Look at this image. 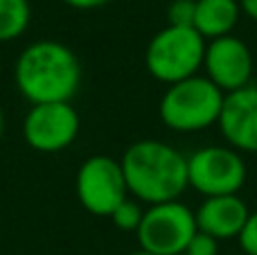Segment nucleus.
<instances>
[{
	"label": "nucleus",
	"mask_w": 257,
	"mask_h": 255,
	"mask_svg": "<svg viewBox=\"0 0 257 255\" xmlns=\"http://www.w3.org/2000/svg\"><path fill=\"white\" fill-rule=\"evenodd\" d=\"M246 176L244 156L228 145H208L187 156V185L203 199L239 194Z\"/></svg>",
	"instance_id": "5"
},
{
	"label": "nucleus",
	"mask_w": 257,
	"mask_h": 255,
	"mask_svg": "<svg viewBox=\"0 0 257 255\" xmlns=\"http://www.w3.org/2000/svg\"><path fill=\"white\" fill-rule=\"evenodd\" d=\"M239 7L241 14H246L250 21L257 23V0H239Z\"/></svg>",
	"instance_id": "19"
},
{
	"label": "nucleus",
	"mask_w": 257,
	"mask_h": 255,
	"mask_svg": "<svg viewBox=\"0 0 257 255\" xmlns=\"http://www.w3.org/2000/svg\"><path fill=\"white\" fill-rule=\"evenodd\" d=\"M75 194L90 215L111 217V212L128 199L120 161L106 154H95L81 161L75 174Z\"/></svg>",
	"instance_id": "7"
},
{
	"label": "nucleus",
	"mask_w": 257,
	"mask_h": 255,
	"mask_svg": "<svg viewBox=\"0 0 257 255\" xmlns=\"http://www.w3.org/2000/svg\"><path fill=\"white\" fill-rule=\"evenodd\" d=\"M32 21L30 0H0V43H12L27 32Z\"/></svg>",
	"instance_id": "13"
},
{
	"label": "nucleus",
	"mask_w": 257,
	"mask_h": 255,
	"mask_svg": "<svg viewBox=\"0 0 257 255\" xmlns=\"http://www.w3.org/2000/svg\"><path fill=\"white\" fill-rule=\"evenodd\" d=\"M203 70L205 77L223 95H228L250 86L255 72V59L246 41H241L235 34H228L221 39L208 41Z\"/></svg>",
	"instance_id": "9"
},
{
	"label": "nucleus",
	"mask_w": 257,
	"mask_h": 255,
	"mask_svg": "<svg viewBox=\"0 0 257 255\" xmlns=\"http://www.w3.org/2000/svg\"><path fill=\"white\" fill-rule=\"evenodd\" d=\"M228 147L239 154H257V86H246L223 97L217 122Z\"/></svg>",
	"instance_id": "10"
},
{
	"label": "nucleus",
	"mask_w": 257,
	"mask_h": 255,
	"mask_svg": "<svg viewBox=\"0 0 257 255\" xmlns=\"http://www.w3.org/2000/svg\"><path fill=\"white\" fill-rule=\"evenodd\" d=\"M126 255H151V253H147V251H142V248H138V251H133V253H126Z\"/></svg>",
	"instance_id": "21"
},
{
	"label": "nucleus",
	"mask_w": 257,
	"mask_h": 255,
	"mask_svg": "<svg viewBox=\"0 0 257 255\" xmlns=\"http://www.w3.org/2000/svg\"><path fill=\"white\" fill-rule=\"evenodd\" d=\"M208 41L194 27L167 25L149 39L145 50L147 72L165 86L201 75Z\"/></svg>",
	"instance_id": "4"
},
{
	"label": "nucleus",
	"mask_w": 257,
	"mask_h": 255,
	"mask_svg": "<svg viewBox=\"0 0 257 255\" xmlns=\"http://www.w3.org/2000/svg\"><path fill=\"white\" fill-rule=\"evenodd\" d=\"M248 215H250V210L239 194L208 197L194 210L196 228L201 233L214 237L217 242H228V239L239 237Z\"/></svg>",
	"instance_id": "11"
},
{
	"label": "nucleus",
	"mask_w": 257,
	"mask_h": 255,
	"mask_svg": "<svg viewBox=\"0 0 257 255\" xmlns=\"http://www.w3.org/2000/svg\"><path fill=\"white\" fill-rule=\"evenodd\" d=\"M196 14V0H172L167 7V21L169 25L176 27H192Z\"/></svg>",
	"instance_id": "15"
},
{
	"label": "nucleus",
	"mask_w": 257,
	"mask_h": 255,
	"mask_svg": "<svg viewBox=\"0 0 257 255\" xmlns=\"http://www.w3.org/2000/svg\"><path fill=\"white\" fill-rule=\"evenodd\" d=\"M79 129L81 117L70 102L32 104L23 120V138L39 154L66 152L77 140Z\"/></svg>",
	"instance_id": "8"
},
{
	"label": "nucleus",
	"mask_w": 257,
	"mask_h": 255,
	"mask_svg": "<svg viewBox=\"0 0 257 255\" xmlns=\"http://www.w3.org/2000/svg\"><path fill=\"white\" fill-rule=\"evenodd\" d=\"M196 230L194 210L176 199L147 206L136 237L142 251L151 255H181Z\"/></svg>",
	"instance_id": "6"
},
{
	"label": "nucleus",
	"mask_w": 257,
	"mask_h": 255,
	"mask_svg": "<svg viewBox=\"0 0 257 255\" xmlns=\"http://www.w3.org/2000/svg\"><path fill=\"white\" fill-rule=\"evenodd\" d=\"M142 217H145V210H142L140 201H136V199H131V197L124 199V201L111 212L113 226H115L117 230H122V233H138V228H140V224H142Z\"/></svg>",
	"instance_id": "14"
},
{
	"label": "nucleus",
	"mask_w": 257,
	"mask_h": 255,
	"mask_svg": "<svg viewBox=\"0 0 257 255\" xmlns=\"http://www.w3.org/2000/svg\"><path fill=\"white\" fill-rule=\"evenodd\" d=\"M14 84L30 104L72 102L81 86V61L61 41H32L14 63Z\"/></svg>",
	"instance_id": "1"
},
{
	"label": "nucleus",
	"mask_w": 257,
	"mask_h": 255,
	"mask_svg": "<svg viewBox=\"0 0 257 255\" xmlns=\"http://www.w3.org/2000/svg\"><path fill=\"white\" fill-rule=\"evenodd\" d=\"M128 197L147 206L176 201L187 185V156L156 138L128 145L120 158Z\"/></svg>",
	"instance_id": "2"
},
{
	"label": "nucleus",
	"mask_w": 257,
	"mask_h": 255,
	"mask_svg": "<svg viewBox=\"0 0 257 255\" xmlns=\"http://www.w3.org/2000/svg\"><path fill=\"white\" fill-rule=\"evenodd\" d=\"M3 136H5V113L0 108V140H3Z\"/></svg>",
	"instance_id": "20"
},
{
	"label": "nucleus",
	"mask_w": 257,
	"mask_h": 255,
	"mask_svg": "<svg viewBox=\"0 0 257 255\" xmlns=\"http://www.w3.org/2000/svg\"><path fill=\"white\" fill-rule=\"evenodd\" d=\"M237 242H239L241 251L246 255H257V210L248 215V219H246Z\"/></svg>",
	"instance_id": "16"
},
{
	"label": "nucleus",
	"mask_w": 257,
	"mask_h": 255,
	"mask_svg": "<svg viewBox=\"0 0 257 255\" xmlns=\"http://www.w3.org/2000/svg\"><path fill=\"white\" fill-rule=\"evenodd\" d=\"M241 16L239 0H196L194 30L205 41L232 34Z\"/></svg>",
	"instance_id": "12"
},
{
	"label": "nucleus",
	"mask_w": 257,
	"mask_h": 255,
	"mask_svg": "<svg viewBox=\"0 0 257 255\" xmlns=\"http://www.w3.org/2000/svg\"><path fill=\"white\" fill-rule=\"evenodd\" d=\"M219 244L221 242H217L214 237L196 230L194 237H192L190 244H187L185 253H190V255H219Z\"/></svg>",
	"instance_id": "17"
},
{
	"label": "nucleus",
	"mask_w": 257,
	"mask_h": 255,
	"mask_svg": "<svg viewBox=\"0 0 257 255\" xmlns=\"http://www.w3.org/2000/svg\"><path fill=\"white\" fill-rule=\"evenodd\" d=\"M61 3L72 9H79V12H90V9H99L108 5L111 0H61Z\"/></svg>",
	"instance_id": "18"
},
{
	"label": "nucleus",
	"mask_w": 257,
	"mask_h": 255,
	"mask_svg": "<svg viewBox=\"0 0 257 255\" xmlns=\"http://www.w3.org/2000/svg\"><path fill=\"white\" fill-rule=\"evenodd\" d=\"M226 95L205 75L167 86L158 104L160 122L176 134H199L219 122Z\"/></svg>",
	"instance_id": "3"
},
{
	"label": "nucleus",
	"mask_w": 257,
	"mask_h": 255,
	"mask_svg": "<svg viewBox=\"0 0 257 255\" xmlns=\"http://www.w3.org/2000/svg\"><path fill=\"white\" fill-rule=\"evenodd\" d=\"M181 255H190V253H181Z\"/></svg>",
	"instance_id": "22"
}]
</instances>
